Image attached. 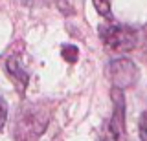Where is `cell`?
<instances>
[{
	"mask_svg": "<svg viewBox=\"0 0 147 141\" xmlns=\"http://www.w3.org/2000/svg\"><path fill=\"white\" fill-rule=\"evenodd\" d=\"M94 7L98 9V13H99L101 17H107V19L112 17V13H110V2H109V0H94Z\"/></svg>",
	"mask_w": 147,
	"mask_h": 141,
	"instance_id": "52a82bcc",
	"label": "cell"
},
{
	"mask_svg": "<svg viewBox=\"0 0 147 141\" xmlns=\"http://www.w3.org/2000/svg\"><path fill=\"white\" fill-rule=\"evenodd\" d=\"M110 97H112L114 112H112V119L109 123V132L114 134L118 139H121L123 132H125V97H123V90L112 86Z\"/></svg>",
	"mask_w": 147,
	"mask_h": 141,
	"instance_id": "277c9868",
	"label": "cell"
},
{
	"mask_svg": "<svg viewBox=\"0 0 147 141\" xmlns=\"http://www.w3.org/2000/svg\"><path fill=\"white\" fill-rule=\"evenodd\" d=\"M138 134L142 141H147V112H142L140 119H138Z\"/></svg>",
	"mask_w": 147,
	"mask_h": 141,
	"instance_id": "ba28073f",
	"label": "cell"
},
{
	"mask_svg": "<svg viewBox=\"0 0 147 141\" xmlns=\"http://www.w3.org/2000/svg\"><path fill=\"white\" fill-rule=\"evenodd\" d=\"M61 53H63L64 61H68V62H76L77 57H79V51H77V48L72 46V44H66V46H63Z\"/></svg>",
	"mask_w": 147,
	"mask_h": 141,
	"instance_id": "8992f818",
	"label": "cell"
},
{
	"mask_svg": "<svg viewBox=\"0 0 147 141\" xmlns=\"http://www.w3.org/2000/svg\"><path fill=\"white\" fill-rule=\"evenodd\" d=\"M50 121V112L42 103L26 104L17 114L15 121V139L17 141H35L46 130Z\"/></svg>",
	"mask_w": 147,
	"mask_h": 141,
	"instance_id": "6da1fadb",
	"label": "cell"
},
{
	"mask_svg": "<svg viewBox=\"0 0 147 141\" xmlns=\"http://www.w3.org/2000/svg\"><path fill=\"white\" fill-rule=\"evenodd\" d=\"M109 77L112 81L114 88L125 90L136 84L138 81V68L129 59H114L109 64Z\"/></svg>",
	"mask_w": 147,
	"mask_h": 141,
	"instance_id": "3957f363",
	"label": "cell"
},
{
	"mask_svg": "<svg viewBox=\"0 0 147 141\" xmlns=\"http://www.w3.org/2000/svg\"><path fill=\"white\" fill-rule=\"evenodd\" d=\"M6 119H7V106H6V101L0 97V128L6 125Z\"/></svg>",
	"mask_w": 147,
	"mask_h": 141,
	"instance_id": "9c48e42d",
	"label": "cell"
},
{
	"mask_svg": "<svg viewBox=\"0 0 147 141\" xmlns=\"http://www.w3.org/2000/svg\"><path fill=\"white\" fill-rule=\"evenodd\" d=\"M99 37L105 46H109L110 49H116V51H131L140 42L138 31L131 26H121V24L99 26Z\"/></svg>",
	"mask_w": 147,
	"mask_h": 141,
	"instance_id": "7a4b0ae2",
	"label": "cell"
},
{
	"mask_svg": "<svg viewBox=\"0 0 147 141\" xmlns=\"http://www.w3.org/2000/svg\"><path fill=\"white\" fill-rule=\"evenodd\" d=\"M101 141H119V139H118V138H116L114 134H110V132L107 130V134L103 136V139H101Z\"/></svg>",
	"mask_w": 147,
	"mask_h": 141,
	"instance_id": "30bf717a",
	"label": "cell"
},
{
	"mask_svg": "<svg viewBox=\"0 0 147 141\" xmlns=\"http://www.w3.org/2000/svg\"><path fill=\"white\" fill-rule=\"evenodd\" d=\"M6 70H7L9 77L15 81L17 88L20 90V92H24V88H26V84H28V74H26L24 70H22V66L18 64V61H17L15 57H11V59L7 61Z\"/></svg>",
	"mask_w": 147,
	"mask_h": 141,
	"instance_id": "5b68a950",
	"label": "cell"
}]
</instances>
